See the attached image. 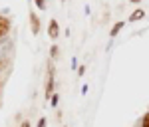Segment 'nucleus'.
<instances>
[{
	"label": "nucleus",
	"mask_w": 149,
	"mask_h": 127,
	"mask_svg": "<svg viewBox=\"0 0 149 127\" xmlns=\"http://www.w3.org/2000/svg\"><path fill=\"white\" fill-rule=\"evenodd\" d=\"M36 6H38L40 10H44V8H46V0H36Z\"/></svg>",
	"instance_id": "7"
},
{
	"label": "nucleus",
	"mask_w": 149,
	"mask_h": 127,
	"mask_svg": "<svg viewBox=\"0 0 149 127\" xmlns=\"http://www.w3.org/2000/svg\"><path fill=\"white\" fill-rule=\"evenodd\" d=\"M62 2H66V0H62Z\"/></svg>",
	"instance_id": "14"
},
{
	"label": "nucleus",
	"mask_w": 149,
	"mask_h": 127,
	"mask_svg": "<svg viewBox=\"0 0 149 127\" xmlns=\"http://www.w3.org/2000/svg\"><path fill=\"white\" fill-rule=\"evenodd\" d=\"M52 90H54V66L50 64V76H48V85H46V97H52Z\"/></svg>",
	"instance_id": "2"
},
{
	"label": "nucleus",
	"mask_w": 149,
	"mask_h": 127,
	"mask_svg": "<svg viewBox=\"0 0 149 127\" xmlns=\"http://www.w3.org/2000/svg\"><path fill=\"white\" fill-rule=\"evenodd\" d=\"M58 34H60V26H58V22L56 20H50V38L56 40Z\"/></svg>",
	"instance_id": "4"
},
{
	"label": "nucleus",
	"mask_w": 149,
	"mask_h": 127,
	"mask_svg": "<svg viewBox=\"0 0 149 127\" xmlns=\"http://www.w3.org/2000/svg\"><path fill=\"white\" fill-rule=\"evenodd\" d=\"M0 83H2V81H0Z\"/></svg>",
	"instance_id": "15"
},
{
	"label": "nucleus",
	"mask_w": 149,
	"mask_h": 127,
	"mask_svg": "<svg viewBox=\"0 0 149 127\" xmlns=\"http://www.w3.org/2000/svg\"><path fill=\"white\" fill-rule=\"evenodd\" d=\"M50 56H52V58H56V56H58V46H52V48H50Z\"/></svg>",
	"instance_id": "8"
},
{
	"label": "nucleus",
	"mask_w": 149,
	"mask_h": 127,
	"mask_svg": "<svg viewBox=\"0 0 149 127\" xmlns=\"http://www.w3.org/2000/svg\"><path fill=\"white\" fill-rule=\"evenodd\" d=\"M133 2H139V0H133Z\"/></svg>",
	"instance_id": "13"
},
{
	"label": "nucleus",
	"mask_w": 149,
	"mask_h": 127,
	"mask_svg": "<svg viewBox=\"0 0 149 127\" xmlns=\"http://www.w3.org/2000/svg\"><path fill=\"white\" fill-rule=\"evenodd\" d=\"M38 127H46V119H44V117H42V119L38 121Z\"/></svg>",
	"instance_id": "10"
},
{
	"label": "nucleus",
	"mask_w": 149,
	"mask_h": 127,
	"mask_svg": "<svg viewBox=\"0 0 149 127\" xmlns=\"http://www.w3.org/2000/svg\"><path fill=\"white\" fill-rule=\"evenodd\" d=\"M123 26H125V22H117V24H115L113 28H111V38H113V36H117V34H119V30H121Z\"/></svg>",
	"instance_id": "6"
},
{
	"label": "nucleus",
	"mask_w": 149,
	"mask_h": 127,
	"mask_svg": "<svg viewBox=\"0 0 149 127\" xmlns=\"http://www.w3.org/2000/svg\"><path fill=\"white\" fill-rule=\"evenodd\" d=\"M143 16H145V12L139 8V10H135L131 16H129V22H137V20H141V18H143Z\"/></svg>",
	"instance_id": "5"
},
{
	"label": "nucleus",
	"mask_w": 149,
	"mask_h": 127,
	"mask_svg": "<svg viewBox=\"0 0 149 127\" xmlns=\"http://www.w3.org/2000/svg\"><path fill=\"white\" fill-rule=\"evenodd\" d=\"M143 127H149V113L143 117Z\"/></svg>",
	"instance_id": "9"
},
{
	"label": "nucleus",
	"mask_w": 149,
	"mask_h": 127,
	"mask_svg": "<svg viewBox=\"0 0 149 127\" xmlns=\"http://www.w3.org/2000/svg\"><path fill=\"white\" fill-rule=\"evenodd\" d=\"M20 127H30V123H28V121H24V123H22Z\"/></svg>",
	"instance_id": "12"
},
{
	"label": "nucleus",
	"mask_w": 149,
	"mask_h": 127,
	"mask_svg": "<svg viewBox=\"0 0 149 127\" xmlns=\"http://www.w3.org/2000/svg\"><path fill=\"white\" fill-rule=\"evenodd\" d=\"M30 26H32V34H38L40 32V18L36 16L34 12H30Z\"/></svg>",
	"instance_id": "3"
},
{
	"label": "nucleus",
	"mask_w": 149,
	"mask_h": 127,
	"mask_svg": "<svg viewBox=\"0 0 149 127\" xmlns=\"http://www.w3.org/2000/svg\"><path fill=\"white\" fill-rule=\"evenodd\" d=\"M8 30H10V20L0 14V38H4V36L8 34Z\"/></svg>",
	"instance_id": "1"
},
{
	"label": "nucleus",
	"mask_w": 149,
	"mask_h": 127,
	"mask_svg": "<svg viewBox=\"0 0 149 127\" xmlns=\"http://www.w3.org/2000/svg\"><path fill=\"white\" fill-rule=\"evenodd\" d=\"M58 103V95H54V93H52V105H56Z\"/></svg>",
	"instance_id": "11"
}]
</instances>
